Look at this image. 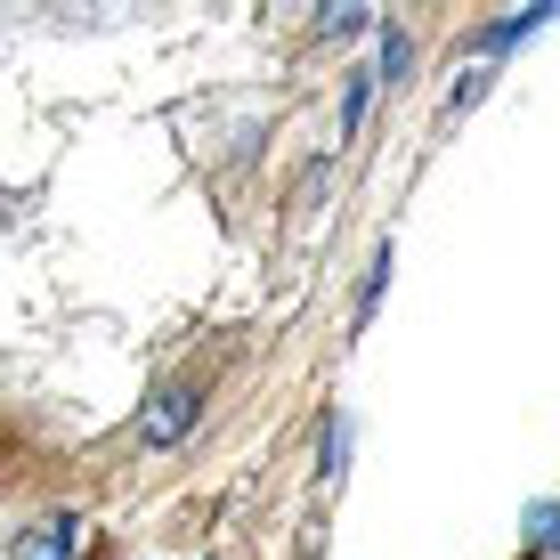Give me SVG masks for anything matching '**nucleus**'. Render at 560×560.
Instances as JSON below:
<instances>
[{
	"mask_svg": "<svg viewBox=\"0 0 560 560\" xmlns=\"http://www.w3.org/2000/svg\"><path fill=\"white\" fill-rule=\"evenodd\" d=\"M196 415H203V390H196V382H179V390L154 398V415L139 422V439H147V447H179V439L196 431Z\"/></svg>",
	"mask_w": 560,
	"mask_h": 560,
	"instance_id": "nucleus-1",
	"label": "nucleus"
},
{
	"mask_svg": "<svg viewBox=\"0 0 560 560\" xmlns=\"http://www.w3.org/2000/svg\"><path fill=\"white\" fill-rule=\"evenodd\" d=\"M9 560H73V520H49V528L16 536V552H9Z\"/></svg>",
	"mask_w": 560,
	"mask_h": 560,
	"instance_id": "nucleus-2",
	"label": "nucleus"
},
{
	"mask_svg": "<svg viewBox=\"0 0 560 560\" xmlns=\"http://www.w3.org/2000/svg\"><path fill=\"white\" fill-rule=\"evenodd\" d=\"M382 16L365 9V0H341V9H317V33H334V42H350V33H374Z\"/></svg>",
	"mask_w": 560,
	"mask_h": 560,
	"instance_id": "nucleus-3",
	"label": "nucleus"
},
{
	"mask_svg": "<svg viewBox=\"0 0 560 560\" xmlns=\"http://www.w3.org/2000/svg\"><path fill=\"white\" fill-rule=\"evenodd\" d=\"M545 16H560V9H512V16H495V25L479 33V49H512L520 33H536V25H545Z\"/></svg>",
	"mask_w": 560,
	"mask_h": 560,
	"instance_id": "nucleus-4",
	"label": "nucleus"
},
{
	"mask_svg": "<svg viewBox=\"0 0 560 560\" xmlns=\"http://www.w3.org/2000/svg\"><path fill=\"white\" fill-rule=\"evenodd\" d=\"M374 82H382V73H350V90H341V139L358 130V114H365V98H374Z\"/></svg>",
	"mask_w": 560,
	"mask_h": 560,
	"instance_id": "nucleus-5",
	"label": "nucleus"
},
{
	"mask_svg": "<svg viewBox=\"0 0 560 560\" xmlns=\"http://www.w3.org/2000/svg\"><path fill=\"white\" fill-rule=\"evenodd\" d=\"M520 528H528V545H560V504H528Z\"/></svg>",
	"mask_w": 560,
	"mask_h": 560,
	"instance_id": "nucleus-6",
	"label": "nucleus"
},
{
	"mask_svg": "<svg viewBox=\"0 0 560 560\" xmlns=\"http://www.w3.org/2000/svg\"><path fill=\"white\" fill-rule=\"evenodd\" d=\"M407 66H415L407 33H390V25H382V73H390V82H398V73H407Z\"/></svg>",
	"mask_w": 560,
	"mask_h": 560,
	"instance_id": "nucleus-7",
	"label": "nucleus"
},
{
	"mask_svg": "<svg viewBox=\"0 0 560 560\" xmlns=\"http://www.w3.org/2000/svg\"><path fill=\"white\" fill-rule=\"evenodd\" d=\"M382 284H390V253H382L374 268H365V293H358V317H374V301H382Z\"/></svg>",
	"mask_w": 560,
	"mask_h": 560,
	"instance_id": "nucleus-8",
	"label": "nucleus"
}]
</instances>
